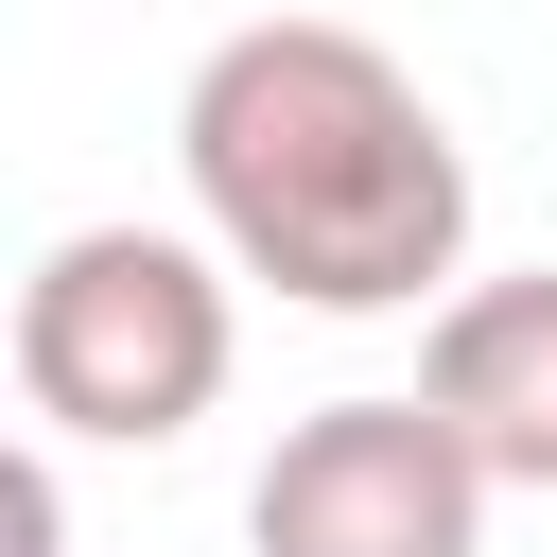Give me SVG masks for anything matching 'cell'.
<instances>
[{"mask_svg": "<svg viewBox=\"0 0 557 557\" xmlns=\"http://www.w3.org/2000/svg\"><path fill=\"white\" fill-rule=\"evenodd\" d=\"M174 174L226 278L278 313H453L470 296V139L348 17H244L174 87Z\"/></svg>", "mask_w": 557, "mask_h": 557, "instance_id": "cell-1", "label": "cell"}, {"mask_svg": "<svg viewBox=\"0 0 557 557\" xmlns=\"http://www.w3.org/2000/svg\"><path fill=\"white\" fill-rule=\"evenodd\" d=\"M244 366V313H226V261L209 226H70L35 244L17 278V400L35 435H87V453H174Z\"/></svg>", "mask_w": 557, "mask_h": 557, "instance_id": "cell-2", "label": "cell"}, {"mask_svg": "<svg viewBox=\"0 0 557 557\" xmlns=\"http://www.w3.org/2000/svg\"><path fill=\"white\" fill-rule=\"evenodd\" d=\"M487 470L470 435L418 400V383H366V400H313L261 487H244V557H487Z\"/></svg>", "mask_w": 557, "mask_h": 557, "instance_id": "cell-3", "label": "cell"}, {"mask_svg": "<svg viewBox=\"0 0 557 557\" xmlns=\"http://www.w3.org/2000/svg\"><path fill=\"white\" fill-rule=\"evenodd\" d=\"M418 400L470 435L487 487H540V505H557V261L470 278V296L418 331Z\"/></svg>", "mask_w": 557, "mask_h": 557, "instance_id": "cell-4", "label": "cell"}]
</instances>
